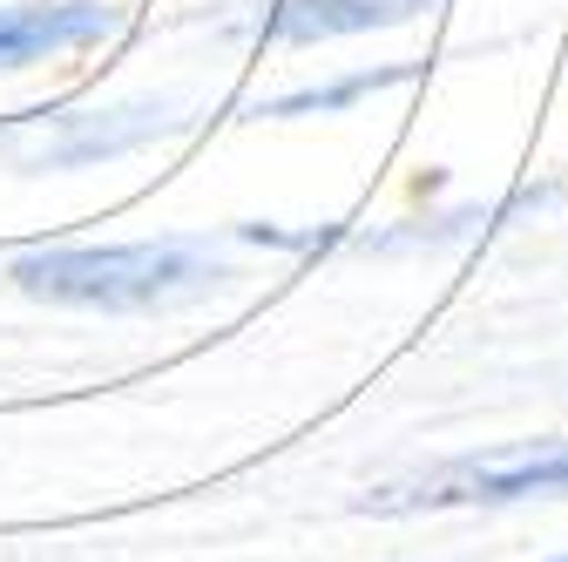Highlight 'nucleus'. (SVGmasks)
<instances>
[{"label":"nucleus","mask_w":568,"mask_h":562,"mask_svg":"<svg viewBox=\"0 0 568 562\" xmlns=\"http://www.w3.org/2000/svg\"><path fill=\"white\" fill-rule=\"evenodd\" d=\"M170 109H115V116H61L68 129L41 150V163H95V157H122L142 136H156Z\"/></svg>","instance_id":"5"},{"label":"nucleus","mask_w":568,"mask_h":562,"mask_svg":"<svg viewBox=\"0 0 568 562\" xmlns=\"http://www.w3.org/2000/svg\"><path fill=\"white\" fill-rule=\"evenodd\" d=\"M528 495H568V441H528L508 454L447 461L434 474L373 488L366 509L406 515V509H480V502H528Z\"/></svg>","instance_id":"2"},{"label":"nucleus","mask_w":568,"mask_h":562,"mask_svg":"<svg viewBox=\"0 0 568 562\" xmlns=\"http://www.w3.org/2000/svg\"><path fill=\"white\" fill-rule=\"evenodd\" d=\"M115 14L102 0H41V8H0V68H28L54 48L102 41Z\"/></svg>","instance_id":"3"},{"label":"nucleus","mask_w":568,"mask_h":562,"mask_svg":"<svg viewBox=\"0 0 568 562\" xmlns=\"http://www.w3.org/2000/svg\"><path fill=\"white\" fill-rule=\"evenodd\" d=\"M413 68H359V76H345V82H332V89H305V96H284V102H271V109H257V116H305V109H345V102H359V96H373V89H386V82H406Z\"/></svg>","instance_id":"6"},{"label":"nucleus","mask_w":568,"mask_h":562,"mask_svg":"<svg viewBox=\"0 0 568 562\" xmlns=\"http://www.w3.org/2000/svg\"><path fill=\"white\" fill-rule=\"evenodd\" d=\"M555 562H568V555H555Z\"/></svg>","instance_id":"7"},{"label":"nucleus","mask_w":568,"mask_h":562,"mask_svg":"<svg viewBox=\"0 0 568 562\" xmlns=\"http://www.w3.org/2000/svg\"><path fill=\"white\" fill-rule=\"evenodd\" d=\"M434 0H277V14L264 21L271 41H332V34H373L399 28Z\"/></svg>","instance_id":"4"},{"label":"nucleus","mask_w":568,"mask_h":562,"mask_svg":"<svg viewBox=\"0 0 568 562\" xmlns=\"http://www.w3.org/2000/svg\"><path fill=\"white\" fill-rule=\"evenodd\" d=\"M224 278L217 258L196 244H109V251H28L14 258V285L54 305H102V312H150L183 305Z\"/></svg>","instance_id":"1"}]
</instances>
